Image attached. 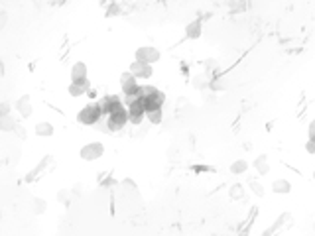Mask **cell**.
Here are the masks:
<instances>
[{"label": "cell", "mask_w": 315, "mask_h": 236, "mask_svg": "<svg viewBox=\"0 0 315 236\" xmlns=\"http://www.w3.org/2000/svg\"><path fill=\"white\" fill-rule=\"evenodd\" d=\"M128 122H130V118H128V110H126V106H120V108H117V110H113V112H109V114H107V126H109V130H111V132H118V130H122Z\"/></svg>", "instance_id": "5b68a950"}, {"label": "cell", "mask_w": 315, "mask_h": 236, "mask_svg": "<svg viewBox=\"0 0 315 236\" xmlns=\"http://www.w3.org/2000/svg\"><path fill=\"white\" fill-rule=\"evenodd\" d=\"M246 169H248V163L244 159H236V161H233V165H231V173H235V175H242Z\"/></svg>", "instance_id": "d6986e66"}, {"label": "cell", "mask_w": 315, "mask_h": 236, "mask_svg": "<svg viewBox=\"0 0 315 236\" xmlns=\"http://www.w3.org/2000/svg\"><path fill=\"white\" fill-rule=\"evenodd\" d=\"M49 159H51V157H43V159H41V163H39L38 167H36V171H30V173H28V181H30L32 177H36V175H38L39 171H41V169L45 167V163H49Z\"/></svg>", "instance_id": "44dd1931"}, {"label": "cell", "mask_w": 315, "mask_h": 236, "mask_svg": "<svg viewBox=\"0 0 315 236\" xmlns=\"http://www.w3.org/2000/svg\"><path fill=\"white\" fill-rule=\"evenodd\" d=\"M98 106H100V110H102V116H107L109 112H113V110H117L120 106H124V102H122L120 97H117V95H107V97H102L98 100Z\"/></svg>", "instance_id": "9c48e42d"}, {"label": "cell", "mask_w": 315, "mask_h": 236, "mask_svg": "<svg viewBox=\"0 0 315 236\" xmlns=\"http://www.w3.org/2000/svg\"><path fill=\"white\" fill-rule=\"evenodd\" d=\"M54 132H56V128H54V124H49V122H38L36 128H34V134L39 138L54 136Z\"/></svg>", "instance_id": "4fadbf2b"}, {"label": "cell", "mask_w": 315, "mask_h": 236, "mask_svg": "<svg viewBox=\"0 0 315 236\" xmlns=\"http://www.w3.org/2000/svg\"><path fill=\"white\" fill-rule=\"evenodd\" d=\"M87 79V65L83 61L73 63L71 67V81H85Z\"/></svg>", "instance_id": "5bb4252c"}, {"label": "cell", "mask_w": 315, "mask_h": 236, "mask_svg": "<svg viewBox=\"0 0 315 236\" xmlns=\"http://www.w3.org/2000/svg\"><path fill=\"white\" fill-rule=\"evenodd\" d=\"M252 167H254L256 171L260 173V175H268V171H270V165H268V156H258L252 161Z\"/></svg>", "instance_id": "2e32d148"}, {"label": "cell", "mask_w": 315, "mask_h": 236, "mask_svg": "<svg viewBox=\"0 0 315 236\" xmlns=\"http://www.w3.org/2000/svg\"><path fill=\"white\" fill-rule=\"evenodd\" d=\"M305 152L311 154V156L315 154V138H309V140H307V144H305Z\"/></svg>", "instance_id": "603a6c76"}, {"label": "cell", "mask_w": 315, "mask_h": 236, "mask_svg": "<svg viewBox=\"0 0 315 236\" xmlns=\"http://www.w3.org/2000/svg\"><path fill=\"white\" fill-rule=\"evenodd\" d=\"M117 14H120V10H118V4H115V2H113V4L109 6V10H107V16L111 18V16H117Z\"/></svg>", "instance_id": "cb8c5ba5"}, {"label": "cell", "mask_w": 315, "mask_h": 236, "mask_svg": "<svg viewBox=\"0 0 315 236\" xmlns=\"http://www.w3.org/2000/svg\"><path fill=\"white\" fill-rule=\"evenodd\" d=\"M10 110H12V106H10L8 102H0V116H4V114H10Z\"/></svg>", "instance_id": "d4e9b609"}, {"label": "cell", "mask_w": 315, "mask_h": 236, "mask_svg": "<svg viewBox=\"0 0 315 236\" xmlns=\"http://www.w3.org/2000/svg\"><path fill=\"white\" fill-rule=\"evenodd\" d=\"M6 24H8V14L2 10V12H0V32L6 28Z\"/></svg>", "instance_id": "484cf974"}, {"label": "cell", "mask_w": 315, "mask_h": 236, "mask_svg": "<svg viewBox=\"0 0 315 236\" xmlns=\"http://www.w3.org/2000/svg\"><path fill=\"white\" fill-rule=\"evenodd\" d=\"M128 71H130L138 81H148V79H152V75H154V67H152L150 63L138 61V59H134V61L130 63Z\"/></svg>", "instance_id": "8992f818"}, {"label": "cell", "mask_w": 315, "mask_h": 236, "mask_svg": "<svg viewBox=\"0 0 315 236\" xmlns=\"http://www.w3.org/2000/svg\"><path fill=\"white\" fill-rule=\"evenodd\" d=\"M272 191H274L276 195H286V193L292 191V183L288 179H276L274 183H272Z\"/></svg>", "instance_id": "9a60e30c"}, {"label": "cell", "mask_w": 315, "mask_h": 236, "mask_svg": "<svg viewBox=\"0 0 315 236\" xmlns=\"http://www.w3.org/2000/svg\"><path fill=\"white\" fill-rule=\"evenodd\" d=\"M89 89H91L89 79H85V81H71V85L67 87V93L73 98H79V97H83V95H87Z\"/></svg>", "instance_id": "30bf717a"}, {"label": "cell", "mask_w": 315, "mask_h": 236, "mask_svg": "<svg viewBox=\"0 0 315 236\" xmlns=\"http://www.w3.org/2000/svg\"><path fill=\"white\" fill-rule=\"evenodd\" d=\"M229 195H231V199H242V187H240V185H235V187H231Z\"/></svg>", "instance_id": "7402d4cb"}, {"label": "cell", "mask_w": 315, "mask_h": 236, "mask_svg": "<svg viewBox=\"0 0 315 236\" xmlns=\"http://www.w3.org/2000/svg\"><path fill=\"white\" fill-rule=\"evenodd\" d=\"M134 55H136L138 61H144V63H150V65L158 63V61H160V57H162L160 49L152 47V45H142V47H138Z\"/></svg>", "instance_id": "ba28073f"}, {"label": "cell", "mask_w": 315, "mask_h": 236, "mask_svg": "<svg viewBox=\"0 0 315 236\" xmlns=\"http://www.w3.org/2000/svg\"><path fill=\"white\" fill-rule=\"evenodd\" d=\"M16 128H18V120L12 116V114L0 116V130L2 132H14Z\"/></svg>", "instance_id": "7c38bea8"}, {"label": "cell", "mask_w": 315, "mask_h": 236, "mask_svg": "<svg viewBox=\"0 0 315 236\" xmlns=\"http://www.w3.org/2000/svg\"><path fill=\"white\" fill-rule=\"evenodd\" d=\"M146 120L150 122V124H162V120H164V112H162V108H152V110H146Z\"/></svg>", "instance_id": "ac0fdd59"}, {"label": "cell", "mask_w": 315, "mask_h": 236, "mask_svg": "<svg viewBox=\"0 0 315 236\" xmlns=\"http://www.w3.org/2000/svg\"><path fill=\"white\" fill-rule=\"evenodd\" d=\"M100 118H102V110H100L98 102H89V104H85L77 114V120L83 126H95Z\"/></svg>", "instance_id": "3957f363"}, {"label": "cell", "mask_w": 315, "mask_h": 236, "mask_svg": "<svg viewBox=\"0 0 315 236\" xmlns=\"http://www.w3.org/2000/svg\"><path fill=\"white\" fill-rule=\"evenodd\" d=\"M0 220H2V213H0Z\"/></svg>", "instance_id": "f1b7e54d"}, {"label": "cell", "mask_w": 315, "mask_h": 236, "mask_svg": "<svg viewBox=\"0 0 315 236\" xmlns=\"http://www.w3.org/2000/svg\"><path fill=\"white\" fill-rule=\"evenodd\" d=\"M43 207H45V203H43V201H36V211H38V213L43 211Z\"/></svg>", "instance_id": "83f0119b"}, {"label": "cell", "mask_w": 315, "mask_h": 236, "mask_svg": "<svg viewBox=\"0 0 315 236\" xmlns=\"http://www.w3.org/2000/svg\"><path fill=\"white\" fill-rule=\"evenodd\" d=\"M313 175H315V173H313Z\"/></svg>", "instance_id": "4dcf8cb0"}, {"label": "cell", "mask_w": 315, "mask_h": 236, "mask_svg": "<svg viewBox=\"0 0 315 236\" xmlns=\"http://www.w3.org/2000/svg\"><path fill=\"white\" fill-rule=\"evenodd\" d=\"M120 89H122L126 100H132V98H136L142 95V85H140V81H138L130 71H124V73L120 75Z\"/></svg>", "instance_id": "7a4b0ae2"}, {"label": "cell", "mask_w": 315, "mask_h": 236, "mask_svg": "<svg viewBox=\"0 0 315 236\" xmlns=\"http://www.w3.org/2000/svg\"><path fill=\"white\" fill-rule=\"evenodd\" d=\"M201 32H203V26H201L199 20L191 22V24H187V28H185V36H187L189 39H199L201 38Z\"/></svg>", "instance_id": "e0dca14e"}, {"label": "cell", "mask_w": 315, "mask_h": 236, "mask_svg": "<svg viewBox=\"0 0 315 236\" xmlns=\"http://www.w3.org/2000/svg\"><path fill=\"white\" fill-rule=\"evenodd\" d=\"M248 187H250V191H252V193H254L256 197H264V187L260 185V181H256V179H250Z\"/></svg>", "instance_id": "ffe728a7"}, {"label": "cell", "mask_w": 315, "mask_h": 236, "mask_svg": "<svg viewBox=\"0 0 315 236\" xmlns=\"http://www.w3.org/2000/svg\"><path fill=\"white\" fill-rule=\"evenodd\" d=\"M16 112H18L22 118L32 116L34 106H32V97H30V95H22V97L16 100Z\"/></svg>", "instance_id": "8fae6325"}, {"label": "cell", "mask_w": 315, "mask_h": 236, "mask_svg": "<svg viewBox=\"0 0 315 236\" xmlns=\"http://www.w3.org/2000/svg\"><path fill=\"white\" fill-rule=\"evenodd\" d=\"M142 97H144V106H146V110L162 108L164 102H166L164 91H160L154 85H142Z\"/></svg>", "instance_id": "6da1fadb"}, {"label": "cell", "mask_w": 315, "mask_h": 236, "mask_svg": "<svg viewBox=\"0 0 315 236\" xmlns=\"http://www.w3.org/2000/svg\"><path fill=\"white\" fill-rule=\"evenodd\" d=\"M126 110H128V118H130V124H142V120H146V106H144V97L132 98L126 102Z\"/></svg>", "instance_id": "277c9868"}, {"label": "cell", "mask_w": 315, "mask_h": 236, "mask_svg": "<svg viewBox=\"0 0 315 236\" xmlns=\"http://www.w3.org/2000/svg\"><path fill=\"white\" fill-rule=\"evenodd\" d=\"M307 134H309V138H315V118L309 122V126H307Z\"/></svg>", "instance_id": "4316f807"}, {"label": "cell", "mask_w": 315, "mask_h": 236, "mask_svg": "<svg viewBox=\"0 0 315 236\" xmlns=\"http://www.w3.org/2000/svg\"><path fill=\"white\" fill-rule=\"evenodd\" d=\"M104 154V146L100 142H91V144H85L81 150H79V156L85 161H95L98 157H102Z\"/></svg>", "instance_id": "52a82bcc"}, {"label": "cell", "mask_w": 315, "mask_h": 236, "mask_svg": "<svg viewBox=\"0 0 315 236\" xmlns=\"http://www.w3.org/2000/svg\"><path fill=\"white\" fill-rule=\"evenodd\" d=\"M313 230H315V224H313Z\"/></svg>", "instance_id": "f546056e"}]
</instances>
